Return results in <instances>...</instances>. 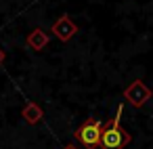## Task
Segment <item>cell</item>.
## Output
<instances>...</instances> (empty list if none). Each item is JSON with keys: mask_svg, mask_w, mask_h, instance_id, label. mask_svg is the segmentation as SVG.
I'll use <instances>...</instances> for the list:
<instances>
[{"mask_svg": "<svg viewBox=\"0 0 153 149\" xmlns=\"http://www.w3.org/2000/svg\"><path fill=\"white\" fill-rule=\"evenodd\" d=\"M122 111H124V107L120 105L117 107V113H115V118L111 120V124H107L105 128H103V136H101V145H103V149H124L128 143H130V134L122 128Z\"/></svg>", "mask_w": 153, "mask_h": 149, "instance_id": "1", "label": "cell"}, {"mask_svg": "<svg viewBox=\"0 0 153 149\" xmlns=\"http://www.w3.org/2000/svg\"><path fill=\"white\" fill-rule=\"evenodd\" d=\"M103 122L101 120H88V122H84L76 132H74V136H76V141L78 143H82L84 147H88V149H94V147H99L101 145V136H103Z\"/></svg>", "mask_w": 153, "mask_h": 149, "instance_id": "2", "label": "cell"}, {"mask_svg": "<svg viewBox=\"0 0 153 149\" xmlns=\"http://www.w3.org/2000/svg\"><path fill=\"white\" fill-rule=\"evenodd\" d=\"M124 97L134 105V107H143L149 99H151V88L147 84H143L140 80H134L126 90H124Z\"/></svg>", "mask_w": 153, "mask_h": 149, "instance_id": "3", "label": "cell"}, {"mask_svg": "<svg viewBox=\"0 0 153 149\" xmlns=\"http://www.w3.org/2000/svg\"><path fill=\"white\" fill-rule=\"evenodd\" d=\"M74 32H76V25H74L67 17H61V19L55 23V34H57L61 40H69V38L74 36Z\"/></svg>", "mask_w": 153, "mask_h": 149, "instance_id": "4", "label": "cell"}, {"mask_svg": "<svg viewBox=\"0 0 153 149\" xmlns=\"http://www.w3.org/2000/svg\"><path fill=\"white\" fill-rule=\"evenodd\" d=\"M46 40H48V36H46L42 30H36V32H32V36L27 38V44L38 51V48H42V46L46 44Z\"/></svg>", "mask_w": 153, "mask_h": 149, "instance_id": "5", "label": "cell"}, {"mask_svg": "<svg viewBox=\"0 0 153 149\" xmlns=\"http://www.w3.org/2000/svg\"><path fill=\"white\" fill-rule=\"evenodd\" d=\"M23 115H25V120H27L30 124H34V122L40 120V109H38L36 105H27L25 111H23Z\"/></svg>", "mask_w": 153, "mask_h": 149, "instance_id": "6", "label": "cell"}, {"mask_svg": "<svg viewBox=\"0 0 153 149\" xmlns=\"http://www.w3.org/2000/svg\"><path fill=\"white\" fill-rule=\"evenodd\" d=\"M63 149H78L76 145H67V147H63Z\"/></svg>", "mask_w": 153, "mask_h": 149, "instance_id": "7", "label": "cell"}]
</instances>
